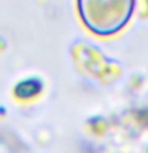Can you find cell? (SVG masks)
<instances>
[{
  "mask_svg": "<svg viewBox=\"0 0 148 153\" xmlns=\"http://www.w3.org/2000/svg\"><path fill=\"white\" fill-rule=\"evenodd\" d=\"M76 7L81 22L89 32L108 37L129 22L135 0H76Z\"/></svg>",
  "mask_w": 148,
  "mask_h": 153,
  "instance_id": "1",
  "label": "cell"
}]
</instances>
